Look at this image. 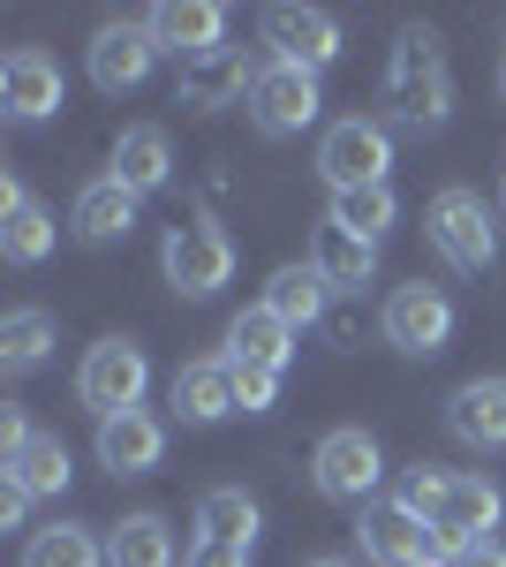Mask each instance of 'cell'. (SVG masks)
<instances>
[{"label": "cell", "mask_w": 506, "mask_h": 567, "mask_svg": "<svg viewBox=\"0 0 506 567\" xmlns=\"http://www.w3.org/2000/svg\"><path fill=\"white\" fill-rule=\"evenodd\" d=\"M454 114V76H446V45L431 23H401L393 61H385V122L409 136H438Z\"/></svg>", "instance_id": "6da1fadb"}, {"label": "cell", "mask_w": 506, "mask_h": 567, "mask_svg": "<svg viewBox=\"0 0 506 567\" xmlns=\"http://www.w3.org/2000/svg\"><path fill=\"white\" fill-rule=\"evenodd\" d=\"M159 272H167V288L182 303H211L227 280H235V243H227V227L205 213L174 219L167 243H159Z\"/></svg>", "instance_id": "7a4b0ae2"}, {"label": "cell", "mask_w": 506, "mask_h": 567, "mask_svg": "<svg viewBox=\"0 0 506 567\" xmlns=\"http://www.w3.org/2000/svg\"><path fill=\"white\" fill-rule=\"evenodd\" d=\"M423 235H431V250L454 265V272H492L499 265V227H492V205L476 197V189H438L431 205H423Z\"/></svg>", "instance_id": "3957f363"}, {"label": "cell", "mask_w": 506, "mask_h": 567, "mask_svg": "<svg viewBox=\"0 0 506 567\" xmlns=\"http://www.w3.org/2000/svg\"><path fill=\"white\" fill-rule=\"evenodd\" d=\"M310 484H318V499H333V507H379V484H385V454L379 439L363 432V424H340V432L318 439V454H310Z\"/></svg>", "instance_id": "277c9868"}, {"label": "cell", "mask_w": 506, "mask_h": 567, "mask_svg": "<svg viewBox=\"0 0 506 567\" xmlns=\"http://www.w3.org/2000/svg\"><path fill=\"white\" fill-rule=\"evenodd\" d=\"M318 175H326V189H379L385 175H393V130L385 122H371V114H340L333 130L318 136Z\"/></svg>", "instance_id": "5b68a950"}, {"label": "cell", "mask_w": 506, "mask_h": 567, "mask_svg": "<svg viewBox=\"0 0 506 567\" xmlns=\"http://www.w3.org/2000/svg\"><path fill=\"white\" fill-rule=\"evenodd\" d=\"M144 386H152V363H144V349H136L128 333H106V341H91V349H84L76 401H84L99 424L122 416V409H144Z\"/></svg>", "instance_id": "8992f818"}, {"label": "cell", "mask_w": 506, "mask_h": 567, "mask_svg": "<svg viewBox=\"0 0 506 567\" xmlns=\"http://www.w3.org/2000/svg\"><path fill=\"white\" fill-rule=\"evenodd\" d=\"M379 333H385V349H401V355H446V341H454V296L446 288H431V280H409V288H393L379 310Z\"/></svg>", "instance_id": "52a82bcc"}, {"label": "cell", "mask_w": 506, "mask_h": 567, "mask_svg": "<svg viewBox=\"0 0 506 567\" xmlns=\"http://www.w3.org/2000/svg\"><path fill=\"white\" fill-rule=\"evenodd\" d=\"M355 537H363V560H379V567H446V545H438V529L423 523V515H409L401 499H379V507H363Z\"/></svg>", "instance_id": "ba28073f"}, {"label": "cell", "mask_w": 506, "mask_h": 567, "mask_svg": "<svg viewBox=\"0 0 506 567\" xmlns=\"http://www.w3.org/2000/svg\"><path fill=\"white\" fill-rule=\"evenodd\" d=\"M61 106H69L61 61H53L45 45H16V53L0 61V114H8V122H53Z\"/></svg>", "instance_id": "9c48e42d"}, {"label": "cell", "mask_w": 506, "mask_h": 567, "mask_svg": "<svg viewBox=\"0 0 506 567\" xmlns=\"http://www.w3.org/2000/svg\"><path fill=\"white\" fill-rule=\"evenodd\" d=\"M318 76L310 69H288V61H265L257 69V84H250V122L265 136H302L310 122H318Z\"/></svg>", "instance_id": "30bf717a"}, {"label": "cell", "mask_w": 506, "mask_h": 567, "mask_svg": "<svg viewBox=\"0 0 506 567\" xmlns=\"http://www.w3.org/2000/svg\"><path fill=\"white\" fill-rule=\"evenodd\" d=\"M265 45H272V61H288V69H333L340 61V23L326 8H296V0H280V8H265Z\"/></svg>", "instance_id": "8fae6325"}, {"label": "cell", "mask_w": 506, "mask_h": 567, "mask_svg": "<svg viewBox=\"0 0 506 567\" xmlns=\"http://www.w3.org/2000/svg\"><path fill=\"white\" fill-rule=\"evenodd\" d=\"M152 61H159V39L144 16H114L91 31V84L99 91H136L152 76Z\"/></svg>", "instance_id": "7c38bea8"}, {"label": "cell", "mask_w": 506, "mask_h": 567, "mask_svg": "<svg viewBox=\"0 0 506 567\" xmlns=\"http://www.w3.org/2000/svg\"><path fill=\"white\" fill-rule=\"evenodd\" d=\"M257 53H242V45H219V53H205V61H182V106L189 114H219V106H250V84H257Z\"/></svg>", "instance_id": "4fadbf2b"}, {"label": "cell", "mask_w": 506, "mask_h": 567, "mask_svg": "<svg viewBox=\"0 0 506 567\" xmlns=\"http://www.w3.org/2000/svg\"><path fill=\"white\" fill-rule=\"evenodd\" d=\"M506 515V492L492 477H476V470H454V484H446V507H438V545H446V560L462 553V545H484L492 529H499Z\"/></svg>", "instance_id": "5bb4252c"}, {"label": "cell", "mask_w": 506, "mask_h": 567, "mask_svg": "<svg viewBox=\"0 0 506 567\" xmlns=\"http://www.w3.org/2000/svg\"><path fill=\"white\" fill-rule=\"evenodd\" d=\"M167 462V424L152 409H122L99 424V470L106 477H152Z\"/></svg>", "instance_id": "9a60e30c"}, {"label": "cell", "mask_w": 506, "mask_h": 567, "mask_svg": "<svg viewBox=\"0 0 506 567\" xmlns=\"http://www.w3.org/2000/svg\"><path fill=\"white\" fill-rule=\"evenodd\" d=\"M144 23H152L159 53H174V61H205V53L227 45V8L219 0H159Z\"/></svg>", "instance_id": "2e32d148"}, {"label": "cell", "mask_w": 506, "mask_h": 567, "mask_svg": "<svg viewBox=\"0 0 506 567\" xmlns=\"http://www.w3.org/2000/svg\"><path fill=\"white\" fill-rule=\"evenodd\" d=\"M446 432L476 446V454H506V379H468V386L446 393Z\"/></svg>", "instance_id": "e0dca14e"}, {"label": "cell", "mask_w": 506, "mask_h": 567, "mask_svg": "<svg viewBox=\"0 0 506 567\" xmlns=\"http://www.w3.org/2000/svg\"><path fill=\"white\" fill-rule=\"evenodd\" d=\"M136 189H122L114 175H99L76 189V205H69V227H76V243H91V250H106V243H128V227H136Z\"/></svg>", "instance_id": "ac0fdd59"}, {"label": "cell", "mask_w": 506, "mask_h": 567, "mask_svg": "<svg viewBox=\"0 0 506 567\" xmlns=\"http://www.w3.org/2000/svg\"><path fill=\"white\" fill-rule=\"evenodd\" d=\"M106 175L122 182V189H136V197L167 189V182H174V144H167V130H159V122H128V130L114 136Z\"/></svg>", "instance_id": "d6986e66"}, {"label": "cell", "mask_w": 506, "mask_h": 567, "mask_svg": "<svg viewBox=\"0 0 506 567\" xmlns=\"http://www.w3.org/2000/svg\"><path fill=\"white\" fill-rule=\"evenodd\" d=\"M167 401H174L182 424H219V416H235V409H242V401H235V363H227V355L182 363L174 386H167Z\"/></svg>", "instance_id": "ffe728a7"}, {"label": "cell", "mask_w": 506, "mask_h": 567, "mask_svg": "<svg viewBox=\"0 0 506 567\" xmlns=\"http://www.w3.org/2000/svg\"><path fill=\"white\" fill-rule=\"evenodd\" d=\"M265 310L288 326V333H310V326H326V310H333V288H326V272L302 258V265H280L272 280H265Z\"/></svg>", "instance_id": "44dd1931"}, {"label": "cell", "mask_w": 506, "mask_h": 567, "mask_svg": "<svg viewBox=\"0 0 506 567\" xmlns=\"http://www.w3.org/2000/svg\"><path fill=\"white\" fill-rule=\"evenodd\" d=\"M310 265L326 272L333 296H363V280L379 272V243H363V235H348V227H333V219H318V235H310Z\"/></svg>", "instance_id": "7402d4cb"}, {"label": "cell", "mask_w": 506, "mask_h": 567, "mask_svg": "<svg viewBox=\"0 0 506 567\" xmlns=\"http://www.w3.org/2000/svg\"><path fill=\"white\" fill-rule=\"evenodd\" d=\"M227 363H265V371H288V363H296V333H288V326H280L265 303L235 310V318H227Z\"/></svg>", "instance_id": "603a6c76"}, {"label": "cell", "mask_w": 506, "mask_h": 567, "mask_svg": "<svg viewBox=\"0 0 506 567\" xmlns=\"http://www.w3.org/2000/svg\"><path fill=\"white\" fill-rule=\"evenodd\" d=\"M197 529H205L211 545H235V553H250L257 537H265V515H257V499L242 484H211L205 499H197Z\"/></svg>", "instance_id": "cb8c5ba5"}, {"label": "cell", "mask_w": 506, "mask_h": 567, "mask_svg": "<svg viewBox=\"0 0 506 567\" xmlns=\"http://www.w3.org/2000/svg\"><path fill=\"white\" fill-rule=\"evenodd\" d=\"M45 355H53V310H39V303L8 310V318H0V363L23 379V371H39Z\"/></svg>", "instance_id": "d4e9b609"}, {"label": "cell", "mask_w": 506, "mask_h": 567, "mask_svg": "<svg viewBox=\"0 0 506 567\" xmlns=\"http://www.w3.org/2000/svg\"><path fill=\"white\" fill-rule=\"evenodd\" d=\"M106 567H174L167 515H128V523L106 537Z\"/></svg>", "instance_id": "484cf974"}, {"label": "cell", "mask_w": 506, "mask_h": 567, "mask_svg": "<svg viewBox=\"0 0 506 567\" xmlns=\"http://www.w3.org/2000/svg\"><path fill=\"white\" fill-rule=\"evenodd\" d=\"M326 219L348 227V235H363V243H385L393 219H401V197H393V182H379V189H340Z\"/></svg>", "instance_id": "4316f807"}, {"label": "cell", "mask_w": 506, "mask_h": 567, "mask_svg": "<svg viewBox=\"0 0 506 567\" xmlns=\"http://www.w3.org/2000/svg\"><path fill=\"white\" fill-rule=\"evenodd\" d=\"M0 477L23 484L31 499H53V492H69V477H76V470H69V446H61V439H31V446H23Z\"/></svg>", "instance_id": "83f0119b"}, {"label": "cell", "mask_w": 506, "mask_h": 567, "mask_svg": "<svg viewBox=\"0 0 506 567\" xmlns=\"http://www.w3.org/2000/svg\"><path fill=\"white\" fill-rule=\"evenodd\" d=\"M23 567H106V545L84 523H53L23 545Z\"/></svg>", "instance_id": "f1b7e54d"}, {"label": "cell", "mask_w": 506, "mask_h": 567, "mask_svg": "<svg viewBox=\"0 0 506 567\" xmlns=\"http://www.w3.org/2000/svg\"><path fill=\"white\" fill-rule=\"evenodd\" d=\"M53 243H61V227H53L45 205H23V213L0 219V258H8V265H45V258H53Z\"/></svg>", "instance_id": "f546056e"}, {"label": "cell", "mask_w": 506, "mask_h": 567, "mask_svg": "<svg viewBox=\"0 0 506 567\" xmlns=\"http://www.w3.org/2000/svg\"><path fill=\"white\" fill-rule=\"evenodd\" d=\"M446 484H454V470H438V462H416V470H401V507L409 515H423V523H438V507H446Z\"/></svg>", "instance_id": "4dcf8cb0"}, {"label": "cell", "mask_w": 506, "mask_h": 567, "mask_svg": "<svg viewBox=\"0 0 506 567\" xmlns=\"http://www.w3.org/2000/svg\"><path fill=\"white\" fill-rule=\"evenodd\" d=\"M280 379H288V371L235 363V401H242V416H265V409H280Z\"/></svg>", "instance_id": "1f68e13d"}, {"label": "cell", "mask_w": 506, "mask_h": 567, "mask_svg": "<svg viewBox=\"0 0 506 567\" xmlns=\"http://www.w3.org/2000/svg\"><path fill=\"white\" fill-rule=\"evenodd\" d=\"M31 416H23V409H16V401H8V409H0V470H8V462H16V454H23V446H31Z\"/></svg>", "instance_id": "d6a6232c"}, {"label": "cell", "mask_w": 506, "mask_h": 567, "mask_svg": "<svg viewBox=\"0 0 506 567\" xmlns=\"http://www.w3.org/2000/svg\"><path fill=\"white\" fill-rule=\"evenodd\" d=\"M189 567H250V553H235V545H211V537H197V545H189Z\"/></svg>", "instance_id": "836d02e7"}, {"label": "cell", "mask_w": 506, "mask_h": 567, "mask_svg": "<svg viewBox=\"0 0 506 567\" xmlns=\"http://www.w3.org/2000/svg\"><path fill=\"white\" fill-rule=\"evenodd\" d=\"M23 515H31V492L0 477V529H23Z\"/></svg>", "instance_id": "e575fe53"}, {"label": "cell", "mask_w": 506, "mask_h": 567, "mask_svg": "<svg viewBox=\"0 0 506 567\" xmlns=\"http://www.w3.org/2000/svg\"><path fill=\"white\" fill-rule=\"evenodd\" d=\"M446 567H506V545H499V537H484V545H462V553H454Z\"/></svg>", "instance_id": "d590c367"}, {"label": "cell", "mask_w": 506, "mask_h": 567, "mask_svg": "<svg viewBox=\"0 0 506 567\" xmlns=\"http://www.w3.org/2000/svg\"><path fill=\"white\" fill-rule=\"evenodd\" d=\"M302 567H348V560H302Z\"/></svg>", "instance_id": "8d00e7d4"}, {"label": "cell", "mask_w": 506, "mask_h": 567, "mask_svg": "<svg viewBox=\"0 0 506 567\" xmlns=\"http://www.w3.org/2000/svg\"><path fill=\"white\" fill-rule=\"evenodd\" d=\"M499 99H506V61H499Z\"/></svg>", "instance_id": "74e56055"}, {"label": "cell", "mask_w": 506, "mask_h": 567, "mask_svg": "<svg viewBox=\"0 0 506 567\" xmlns=\"http://www.w3.org/2000/svg\"><path fill=\"white\" fill-rule=\"evenodd\" d=\"M499 197H506V189H499Z\"/></svg>", "instance_id": "f35d334b"}]
</instances>
